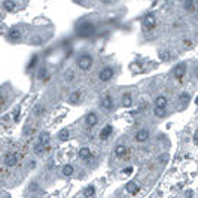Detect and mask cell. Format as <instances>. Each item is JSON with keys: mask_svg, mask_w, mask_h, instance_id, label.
Listing matches in <instances>:
<instances>
[{"mask_svg": "<svg viewBox=\"0 0 198 198\" xmlns=\"http://www.w3.org/2000/svg\"><path fill=\"white\" fill-rule=\"evenodd\" d=\"M167 159H168V156H161V158H159V161H161V162H165Z\"/></svg>", "mask_w": 198, "mask_h": 198, "instance_id": "obj_39", "label": "cell"}, {"mask_svg": "<svg viewBox=\"0 0 198 198\" xmlns=\"http://www.w3.org/2000/svg\"><path fill=\"white\" fill-rule=\"evenodd\" d=\"M113 75H115L113 67L106 66V67H103V69L100 70V73H98V79H100L102 82H109V80L113 77Z\"/></svg>", "mask_w": 198, "mask_h": 198, "instance_id": "obj_4", "label": "cell"}, {"mask_svg": "<svg viewBox=\"0 0 198 198\" xmlns=\"http://www.w3.org/2000/svg\"><path fill=\"white\" fill-rule=\"evenodd\" d=\"M122 173H124V174H131V173H133V167H127V168H124Z\"/></svg>", "mask_w": 198, "mask_h": 198, "instance_id": "obj_36", "label": "cell"}, {"mask_svg": "<svg viewBox=\"0 0 198 198\" xmlns=\"http://www.w3.org/2000/svg\"><path fill=\"white\" fill-rule=\"evenodd\" d=\"M46 148H48V146H45V145H42V143L37 142V143L33 146V151H34V153H36L37 156H40V155H43V152L46 151Z\"/></svg>", "mask_w": 198, "mask_h": 198, "instance_id": "obj_21", "label": "cell"}, {"mask_svg": "<svg viewBox=\"0 0 198 198\" xmlns=\"http://www.w3.org/2000/svg\"><path fill=\"white\" fill-rule=\"evenodd\" d=\"M46 75H48V69L43 66V67H40L39 69V73H37V76H39V79H43V77H46Z\"/></svg>", "mask_w": 198, "mask_h": 198, "instance_id": "obj_29", "label": "cell"}, {"mask_svg": "<svg viewBox=\"0 0 198 198\" xmlns=\"http://www.w3.org/2000/svg\"><path fill=\"white\" fill-rule=\"evenodd\" d=\"M75 30H76V34L79 37H89V36H92L95 33V26L88 20H82L80 23L76 24Z\"/></svg>", "mask_w": 198, "mask_h": 198, "instance_id": "obj_1", "label": "cell"}, {"mask_svg": "<svg viewBox=\"0 0 198 198\" xmlns=\"http://www.w3.org/2000/svg\"><path fill=\"white\" fill-rule=\"evenodd\" d=\"M139 191H140V186H139L136 182H128V185H127V192H128V194L136 195Z\"/></svg>", "mask_w": 198, "mask_h": 198, "instance_id": "obj_17", "label": "cell"}, {"mask_svg": "<svg viewBox=\"0 0 198 198\" xmlns=\"http://www.w3.org/2000/svg\"><path fill=\"white\" fill-rule=\"evenodd\" d=\"M179 100H180L182 103H188V102L191 100V95H189L186 91H183V92H180V95H179Z\"/></svg>", "mask_w": 198, "mask_h": 198, "instance_id": "obj_28", "label": "cell"}, {"mask_svg": "<svg viewBox=\"0 0 198 198\" xmlns=\"http://www.w3.org/2000/svg\"><path fill=\"white\" fill-rule=\"evenodd\" d=\"M63 77H64V80H66V82H73V80H75V77H76V73H75V70H73V69H67V70L64 72Z\"/></svg>", "mask_w": 198, "mask_h": 198, "instance_id": "obj_18", "label": "cell"}, {"mask_svg": "<svg viewBox=\"0 0 198 198\" xmlns=\"http://www.w3.org/2000/svg\"><path fill=\"white\" fill-rule=\"evenodd\" d=\"M131 104H133V97H131L130 92H125L122 95V106L124 107H130Z\"/></svg>", "mask_w": 198, "mask_h": 198, "instance_id": "obj_20", "label": "cell"}, {"mask_svg": "<svg viewBox=\"0 0 198 198\" xmlns=\"http://www.w3.org/2000/svg\"><path fill=\"white\" fill-rule=\"evenodd\" d=\"M183 45H185V48H191V46H192V40L185 39V40H183Z\"/></svg>", "mask_w": 198, "mask_h": 198, "instance_id": "obj_35", "label": "cell"}, {"mask_svg": "<svg viewBox=\"0 0 198 198\" xmlns=\"http://www.w3.org/2000/svg\"><path fill=\"white\" fill-rule=\"evenodd\" d=\"M21 30L18 28V27H14V28H11L9 31H8V39L11 40V42H18L20 39H21Z\"/></svg>", "mask_w": 198, "mask_h": 198, "instance_id": "obj_9", "label": "cell"}, {"mask_svg": "<svg viewBox=\"0 0 198 198\" xmlns=\"http://www.w3.org/2000/svg\"><path fill=\"white\" fill-rule=\"evenodd\" d=\"M83 195H85V197H92V195H95V188H94L92 185L86 186V188L83 189Z\"/></svg>", "mask_w": 198, "mask_h": 198, "instance_id": "obj_27", "label": "cell"}, {"mask_svg": "<svg viewBox=\"0 0 198 198\" xmlns=\"http://www.w3.org/2000/svg\"><path fill=\"white\" fill-rule=\"evenodd\" d=\"M30 168H36V161H30Z\"/></svg>", "mask_w": 198, "mask_h": 198, "instance_id": "obj_38", "label": "cell"}, {"mask_svg": "<svg viewBox=\"0 0 198 198\" xmlns=\"http://www.w3.org/2000/svg\"><path fill=\"white\" fill-rule=\"evenodd\" d=\"M15 8H17V3L14 2V0H5V2H3V9H5V11L11 12V11H14Z\"/></svg>", "mask_w": 198, "mask_h": 198, "instance_id": "obj_23", "label": "cell"}, {"mask_svg": "<svg viewBox=\"0 0 198 198\" xmlns=\"http://www.w3.org/2000/svg\"><path fill=\"white\" fill-rule=\"evenodd\" d=\"M77 155H79V158H80V159H85V161H86V159H89V158H91L92 152H91V149H89V148H80Z\"/></svg>", "mask_w": 198, "mask_h": 198, "instance_id": "obj_16", "label": "cell"}, {"mask_svg": "<svg viewBox=\"0 0 198 198\" xmlns=\"http://www.w3.org/2000/svg\"><path fill=\"white\" fill-rule=\"evenodd\" d=\"M73 2H75V3H77V5H79V3H83V0H73Z\"/></svg>", "mask_w": 198, "mask_h": 198, "instance_id": "obj_41", "label": "cell"}, {"mask_svg": "<svg viewBox=\"0 0 198 198\" xmlns=\"http://www.w3.org/2000/svg\"><path fill=\"white\" fill-rule=\"evenodd\" d=\"M30 133H31L30 125H26V127H24V130H23V134H24V136H30Z\"/></svg>", "mask_w": 198, "mask_h": 198, "instance_id": "obj_33", "label": "cell"}, {"mask_svg": "<svg viewBox=\"0 0 198 198\" xmlns=\"http://www.w3.org/2000/svg\"><path fill=\"white\" fill-rule=\"evenodd\" d=\"M185 73H186V64L180 63L179 66H176V69H174V77H176V79L180 80V79L185 76Z\"/></svg>", "mask_w": 198, "mask_h": 198, "instance_id": "obj_12", "label": "cell"}, {"mask_svg": "<svg viewBox=\"0 0 198 198\" xmlns=\"http://www.w3.org/2000/svg\"><path fill=\"white\" fill-rule=\"evenodd\" d=\"M170 58H171V54H170V52H167V51H165V52H161V60L168 61Z\"/></svg>", "mask_w": 198, "mask_h": 198, "instance_id": "obj_32", "label": "cell"}, {"mask_svg": "<svg viewBox=\"0 0 198 198\" xmlns=\"http://www.w3.org/2000/svg\"><path fill=\"white\" fill-rule=\"evenodd\" d=\"M185 195H186V197H192V195H194V192H192V191H186V194H185Z\"/></svg>", "mask_w": 198, "mask_h": 198, "instance_id": "obj_40", "label": "cell"}, {"mask_svg": "<svg viewBox=\"0 0 198 198\" xmlns=\"http://www.w3.org/2000/svg\"><path fill=\"white\" fill-rule=\"evenodd\" d=\"M85 124H86V127H89V128L95 127V125L98 124V115H97L95 112L88 113V115L85 116Z\"/></svg>", "mask_w": 198, "mask_h": 198, "instance_id": "obj_8", "label": "cell"}, {"mask_svg": "<svg viewBox=\"0 0 198 198\" xmlns=\"http://www.w3.org/2000/svg\"><path fill=\"white\" fill-rule=\"evenodd\" d=\"M183 8H185L188 12H194V11H195L194 0H183Z\"/></svg>", "mask_w": 198, "mask_h": 198, "instance_id": "obj_25", "label": "cell"}, {"mask_svg": "<svg viewBox=\"0 0 198 198\" xmlns=\"http://www.w3.org/2000/svg\"><path fill=\"white\" fill-rule=\"evenodd\" d=\"M61 173H63V176H72L73 173H75V168H73V165L72 164H66L64 167H63V170H61Z\"/></svg>", "mask_w": 198, "mask_h": 198, "instance_id": "obj_24", "label": "cell"}, {"mask_svg": "<svg viewBox=\"0 0 198 198\" xmlns=\"http://www.w3.org/2000/svg\"><path fill=\"white\" fill-rule=\"evenodd\" d=\"M149 130H146V128H142V130H139L137 133H136V136H134V140L137 142V143H145V142H148L149 140Z\"/></svg>", "mask_w": 198, "mask_h": 198, "instance_id": "obj_7", "label": "cell"}, {"mask_svg": "<svg viewBox=\"0 0 198 198\" xmlns=\"http://www.w3.org/2000/svg\"><path fill=\"white\" fill-rule=\"evenodd\" d=\"M112 133H113V127L109 124V125H106V127L100 131V139H102V140H107V139L112 136Z\"/></svg>", "mask_w": 198, "mask_h": 198, "instance_id": "obj_13", "label": "cell"}, {"mask_svg": "<svg viewBox=\"0 0 198 198\" xmlns=\"http://www.w3.org/2000/svg\"><path fill=\"white\" fill-rule=\"evenodd\" d=\"M37 60H39V57H37V55H33V57H31V60H30V63H28V66H27V69H33V67L36 66Z\"/></svg>", "mask_w": 198, "mask_h": 198, "instance_id": "obj_30", "label": "cell"}, {"mask_svg": "<svg viewBox=\"0 0 198 198\" xmlns=\"http://www.w3.org/2000/svg\"><path fill=\"white\" fill-rule=\"evenodd\" d=\"M28 191H30V192H36V191H39V183H37V182H31L30 186H28Z\"/></svg>", "mask_w": 198, "mask_h": 198, "instance_id": "obj_31", "label": "cell"}, {"mask_svg": "<svg viewBox=\"0 0 198 198\" xmlns=\"http://www.w3.org/2000/svg\"><path fill=\"white\" fill-rule=\"evenodd\" d=\"M45 113H46V107H45V104H36V107L33 109V115L37 116V118L45 116Z\"/></svg>", "mask_w": 198, "mask_h": 198, "instance_id": "obj_15", "label": "cell"}, {"mask_svg": "<svg viewBox=\"0 0 198 198\" xmlns=\"http://www.w3.org/2000/svg\"><path fill=\"white\" fill-rule=\"evenodd\" d=\"M80 98H82V89H75V91L69 95L67 102H69L70 104H76V103L80 102Z\"/></svg>", "mask_w": 198, "mask_h": 198, "instance_id": "obj_10", "label": "cell"}, {"mask_svg": "<svg viewBox=\"0 0 198 198\" xmlns=\"http://www.w3.org/2000/svg\"><path fill=\"white\" fill-rule=\"evenodd\" d=\"M69 137H70V131H69V128H63V130L58 133V140H60V142H67Z\"/></svg>", "mask_w": 198, "mask_h": 198, "instance_id": "obj_22", "label": "cell"}, {"mask_svg": "<svg viewBox=\"0 0 198 198\" xmlns=\"http://www.w3.org/2000/svg\"><path fill=\"white\" fill-rule=\"evenodd\" d=\"M165 113H167L165 107H158V106H155V107H153V115H155V116L162 118V116H165Z\"/></svg>", "mask_w": 198, "mask_h": 198, "instance_id": "obj_26", "label": "cell"}, {"mask_svg": "<svg viewBox=\"0 0 198 198\" xmlns=\"http://www.w3.org/2000/svg\"><path fill=\"white\" fill-rule=\"evenodd\" d=\"M37 142H39V143H42V145H45V146H48V145H49V142H51V134H49L48 131L40 133V134H39Z\"/></svg>", "mask_w": 198, "mask_h": 198, "instance_id": "obj_14", "label": "cell"}, {"mask_svg": "<svg viewBox=\"0 0 198 198\" xmlns=\"http://www.w3.org/2000/svg\"><path fill=\"white\" fill-rule=\"evenodd\" d=\"M17 164H18V155L15 152H8L5 155V165L11 168V167H15Z\"/></svg>", "mask_w": 198, "mask_h": 198, "instance_id": "obj_6", "label": "cell"}, {"mask_svg": "<svg viewBox=\"0 0 198 198\" xmlns=\"http://www.w3.org/2000/svg\"><path fill=\"white\" fill-rule=\"evenodd\" d=\"M115 155H116L118 158H125V156L130 155V149H128L125 145H118V146L115 148Z\"/></svg>", "mask_w": 198, "mask_h": 198, "instance_id": "obj_11", "label": "cell"}, {"mask_svg": "<svg viewBox=\"0 0 198 198\" xmlns=\"http://www.w3.org/2000/svg\"><path fill=\"white\" fill-rule=\"evenodd\" d=\"M167 103H168V100H167V97H164V95H158L156 98H155V106H158V107H167Z\"/></svg>", "mask_w": 198, "mask_h": 198, "instance_id": "obj_19", "label": "cell"}, {"mask_svg": "<svg viewBox=\"0 0 198 198\" xmlns=\"http://www.w3.org/2000/svg\"><path fill=\"white\" fill-rule=\"evenodd\" d=\"M155 26H156V18H155V15L149 14V15H146V17L143 18V27H145L146 31H152V30L155 28Z\"/></svg>", "mask_w": 198, "mask_h": 198, "instance_id": "obj_5", "label": "cell"}, {"mask_svg": "<svg viewBox=\"0 0 198 198\" xmlns=\"http://www.w3.org/2000/svg\"><path fill=\"white\" fill-rule=\"evenodd\" d=\"M102 3H104V5H110V3H113V0H102Z\"/></svg>", "mask_w": 198, "mask_h": 198, "instance_id": "obj_37", "label": "cell"}, {"mask_svg": "<svg viewBox=\"0 0 198 198\" xmlns=\"http://www.w3.org/2000/svg\"><path fill=\"white\" fill-rule=\"evenodd\" d=\"M31 43H34V45H40V43H42V39H40V37H33V39H31Z\"/></svg>", "mask_w": 198, "mask_h": 198, "instance_id": "obj_34", "label": "cell"}, {"mask_svg": "<svg viewBox=\"0 0 198 198\" xmlns=\"http://www.w3.org/2000/svg\"><path fill=\"white\" fill-rule=\"evenodd\" d=\"M100 107H102V110H104V112H110V110H113V107H115V102H113V98H112V95L110 94H106L102 100H100Z\"/></svg>", "mask_w": 198, "mask_h": 198, "instance_id": "obj_3", "label": "cell"}, {"mask_svg": "<svg viewBox=\"0 0 198 198\" xmlns=\"http://www.w3.org/2000/svg\"><path fill=\"white\" fill-rule=\"evenodd\" d=\"M77 67L80 69V70H83V72H88L91 67H92V63H94V60H92V57L89 55V54H82V55H79L77 57Z\"/></svg>", "mask_w": 198, "mask_h": 198, "instance_id": "obj_2", "label": "cell"}]
</instances>
